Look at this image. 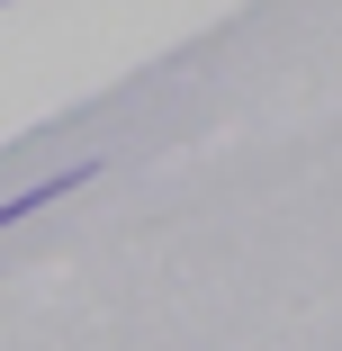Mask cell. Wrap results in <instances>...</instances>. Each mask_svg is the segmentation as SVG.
<instances>
[{
  "label": "cell",
  "instance_id": "cell-1",
  "mask_svg": "<svg viewBox=\"0 0 342 351\" xmlns=\"http://www.w3.org/2000/svg\"><path fill=\"white\" fill-rule=\"evenodd\" d=\"M82 180H99V162H73L63 180H36V189H19V198H0V226H19V217H36V207H54V198H73Z\"/></svg>",
  "mask_w": 342,
  "mask_h": 351
}]
</instances>
